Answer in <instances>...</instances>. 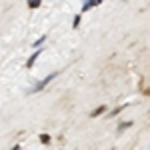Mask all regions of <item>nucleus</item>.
<instances>
[{
	"label": "nucleus",
	"mask_w": 150,
	"mask_h": 150,
	"mask_svg": "<svg viewBox=\"0 0 150 150\" xmlns=\"http://www.w3.org/2000/svg\"><path fill=\"white\" fill-rule=\"evenodd\" d=\"M12 150H20V146H14V148H12Z\"/></svg>",
	"instance_id": "10"
},
{
	"label": "nucleus",
	"mask_w": 150,
	"mask_h": 150,
	"mask_svg": "<svg viewBox=\"0 0 150 150\" xmlns=\"http://www.w3.org/2000/svg\"><path fill=\"white\" fill-rule=\"evenodd\" d=\"M78 24H80V16H74V20H72V26H74V28H78Z\"/></svg>",
	"instance_id": "8"
},
{
	"label": "nucleus",
	"mask_w": 150,
	"mask_h": 150,
	"mask_svg": "<svg viewBox=\"0 0 150 150\" xmlns=\"http://www.w3.org/2000/svg\"><path fill=\"white\" fill-rule=\"evenodd\" d=\"M44 40H46V36H42V38H38V40H36V42L32 44V46H34V48H40V46H42V42H44Z\"/></svg>",
	"instance_id": "6"
},
{
	"label": "nucleus",
	"mask_w": 150,
	"mask_h": 150,
	"mask_svg": "<svg viewBox=\"0 0 150 150\" xmlns=\"http://www.w3.org/2000/svg\"><path fill=\"white\" fill-rule=\"evenodd\" d=\"M40 140H42L44 144H48V142H50V136H48V134H42V136H40Z\"/></svg>",
	"instance_id": "9"
},
{
	"label": "nucleus",
	"mask_w": 150,
	"mask_h": 150,
	"mask_svg": "<svg viewBox=\"0 0 150 150\" xmlns=\"http://www.w3.org/2000/svg\"><path fill=\"white\" fill-rule=\"evenodd\" d=\"M40 56V50H38V48H36V52L34 54H32V56L28 58V62H26V68H32V66H34V62H36V58Z\"/></svg>",
	"instance_id": "3"
},
{
	"label": "nucleus",
	"mask_w": 150,
	"mask_h": 150,
	"mask_svg": "<svg viewBox=\"0 0 150 150\" xmlns=\"http://www.w3.org/2000/svg\"><path fill=\"white\" fill-rule=\"evenodd\" d=\"M98 4H102V0H86L84 6H82V12L90 10V8H94V6H98Z\"/></svg>",
	"instance_id": "2"
},
{
	"label": "nucleus",
	"mask_w": 150,
	"mask_h": 150,
	"mask_svg": "<svg viewBox=\"0 0 150 150\" xmlns=\"http://www.w3.org/2000/svg\"><path fill=\"white\" fill-rule=\"evenodd\" d=\"M102 112H106V106H98V108H96V110L92 112V118H96V116H100Z\"/></svg>",
	"instance_id": "5"
},
{
	"label": "nucleus",
	"mask_w": 150,
	"mask_h": 150,
	"mask_svg": "<svg viewBox=\"0 0 150 150\" xmlns=\"http://www.w3.org/2000/svg\"><path fill=\"white\" fill-rule=\"evenodd\" d=\"M56 76H58V72H52V74H48L46 78H44V80H40V82H38V84H36V86L32 88V90H30V92H40V90H44V88H46V86H48V84H50L52 80H54Z\"/></svg>",
	"instance_id": "1"
},
{
	"label": "nucleus",
	"mask_w": 150,
	"mask_h": 150,
	"mask_svg": "<svg viewBox=\"0 0 150 150\" xmlns=\"http://www.w3.org/2000/svg\"><path fill=\"white\" fill-rule=\"evenodd\" d=\"M40 4H42V0H28V8H32V10H36Z\"/></svg>",
	"instance_id": "4"
},
{
	"label": "nucleus",
	"mask_w": 150,
	"mask_h": 150,
	"mask_svg": "<svg viewBox=\"0 0 150 150\" xmlns=\"http://www.w3.org/2000/svg\"><path fill=\"white\" fill-rule=\"evenodd\" d=\"M128 126H132V120H128V122H124V124H118V130L122 132L124 128H128Z\"/></svg>",
	"instance_id": "7"
}]
</instances>
